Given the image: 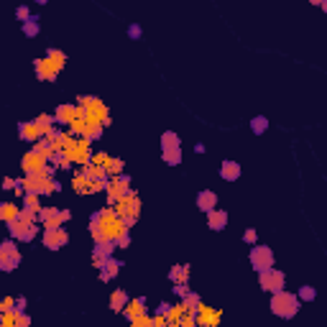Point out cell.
Returning a JSON list of instances; mask_svg holds the SVG:
<instances>
[{"mask_svg":"<svg viewBox=\"0 0 327 327\" xmlns=\"http://www.w3.org/2000/svg\"><path fill=\"white\" fill-rule=\"evenodd\" d=\"M49 164V159L41 154L38 148H31V151H26L23 154V159H20V166H23V171L26 174H33V171H41L43 166Z\"/></svg>","mask_w":327,"mask_h":327,"instance_id":"obj_8","label":"cell"},{"mask_svg":"<svg viewBox=\"0 0 327 327\" xmlns=\"http://www.w3.org/2000/svg\"><path fill=\"white\" fill-rule=\"evenodd\" d=\"M174 292H177L179 297H184V294H187L189 289H187V284H177V287H174Z\"/></svg>","mask_w":327,"mask_h":327,"instance_id":"obj_39","label":"cell"},{"mask_svg":"<svg viewBox=\"0 0 327 327\" xmlns=\"http://www.w3.org/2000/svg\"><path fill=\"white\" fill-rule=\"evenodd\" d=\"M102 136V125L100 123H84V128H82V138H87V141H97Z\"/></svg>","mask_w":327,"mask_h":327,"instance_id":"obj_22","label":"cell"},{"mask_svg":"<svg viewBox=\"0 0 327 327\" xmlns=\"http://www.w3.org/2000/svg\"><path fill=\"white\" fill-rule=\"evenodd\" d=\"M248 261H251V266L256 269V271H264V269H271L274 266V251L269 248V246H256L253 243V248H251V253H248Z\"/></svg>","mask_w":327,"mask_h":327,"instance_id":"obj_6","label":"cell"},{"mask_svg":"<svg viewBox=\"0 0 327 327\" xmlns=\"http://www.w3.org/2000/svg\"><path fill=\"white\" fill-rule=\"evenodd\" d=\"M138 210H141V200H138L136 192H125L115 202V215L118 217H138Z\"/></svg>","mask_w":327,"mask_h":327,"instance_id":"obj_7","label":"cell"},{"mask_svg":"<svg viewBox=\"0 0 327 327\" xmlns=\"http://www.w3.org/2000/svg\"><path fill=\"white\" fill-rule=\"evenodd\" d=\"M36 220H38V225H43V228H59V225L64 223L59 207H41V210L36 212Z\"/></svg>","mask_w":327,"mask_h":327,"instance_id":"obj_9","label":"cell"},{"mask_svg":"<svg viewBox=\"0 0 327 327\" xmlns=\"http://www.w3.org/2000/svg\"><path fill=\"white\" fill-rule=\"evenodd\" d=\"M18 136L23 138V141H28V143H36V141L41 138V130H38V125H36V123H20Z\"/></svg>","mask_w":327,"mask_h":327,"instance_id":"obj_17","label":"cell"},{"mask_svg":"<svg viewBox=\"0 0 327 327\" xmlns=\"http://www.w3.org/2000/svg\"><path fill=\"white\" fill-rule=\"evenodd\" d=\"M169 279L174 281V284H187V279H189V266H174L169 271Z\"/></svg>","mask_w":327,"mask_h":327,"instance_id":"obj_24","label":"cell"},{"mask_svg":"<svg viewBox=\"0 0 327 327\" xmlns=\"http://www.w3.org/2000/svg\"><path fill=\"white\" fill-rule=\"evenodd\" d=\"M77 115H84V113H82V107H74V105H59V107H56V113H54V120H56V123H67V125H69Z\"/></svg>","mask_w":327,"mask_h":327,"instance_id":"obj_12","label":"cell"},{"mask_svg":"<svg viewBox=\"0 0 327 327\" xmlns=\"http://www.w3.org/2000/svg\"><path fill=\"white\" fill-rule=\"evenodd\" d=\"M161 159H164V164H169V166L182 164V148H161Z\"/></svg>","mask_w":327,"mask_h":327,"instance_id":"obj_23","label":"cell"},{"mask_svg":"<svg viewBox=\"0 0 327 327\" xmlns=\"http://www.w3.org/2000/svg\"><path fill=\"white\" fill-rule=\"evenodd\" d=\"M123 171V159H110L105 164V174H110V177H118Z\"/></svg>","mask_w":327,"mask_h":327,"instance_id":"obj_30","label":"cell"},{"mask_svg":"<svg viewBox=\"0 0 327 327\" xmlns=\"http://www.w3.org/2000/svg\"><path fill=\"white\" fill-rule=\"evenodd\" d=\"M128 184H130V179H128V177H120V174H118V177H115L113 182H107V187H105V189H107V200H110V205H115V202L123 197L125 192H130V189H128Z\"/></svg>","mask_w":327,"mask_h":327,"instance_id":"obj_10","label":"cell"},{"mask_svg":"<svg viewBox=\"0 0 327 327\" xmlns=\"http://www.w3.org/2000/svg\"><path fill=\"white\" fill-rule=\"evenodd\" d=\"M266 128H269V120H266V115H256V118L251 120V130H253L256 136L266 133Z\"/></svg>","mask_w":327,"mask_h":327,"instance_id":"obj_28","label":"cell"},{"mask_svg":"<svg viewBox=\"0 0 327 327\" xmlns=\"http://www.w3.org/2000/svg\"><path fill=\"white\" fill-rule=\"evenodd\" d=\"M20 264V251L15 246V238L13 241H3L0 243V271H15Z\"/></svg>","mask_w":327,"mask_h":327,"instance_id":"obj_3","label":"cell"},{"mask_svg":"<svg viewBox=\"0 0 327 327\" xmlns=\"http://www.w3.org/2000/svg\"><path fill=\"white\" fill-rule=\"evenodd\" d=\"M3 189H15V179H10V177H5L3 179V184H0Z\"/></svg>","mask_w":327,"mask_h":327,"instance_id":"obj_38","label":"cell"},{"mask_svg":"<svg viewBox=\"0 0 327 327\" xmlns=\"http://www.w3.org/2000/svg\"><path fill=\"white\" fill-rule=\"evenodd\" d=\"M36 3H38V5H46V3H49V0H36Z\"/></svg>","mask_w":327,"mask_h":327,"instance_id":"obj_43","label":"cell"},{"mask_svg":"<svg viewBox=\"0 0 327 327\" xmlns=\"http://www.w3.org/2000/svg\"><path fill=\"white\" fill-rule=\"evenodd\" d=\"M146 310V299L141 297V299H133V302H130L128 299V304H125V315H128V320L130 317H136V315H141Z\"/></svg>","mask_w":327,"mask_h":327,"instance_id":"obj_26","label":"cell"},{"mask_svg":"<svg viewBox=\"0 0 327 327\" xmlns=\"http://www.w3.org/2000/svg\"><path fill=\"white\" fill-rule=\"evenodd\" d=\"M128 36H130V38H141V36H143V31H141V26H138V23H133V26H128Z\"/></svg>","mask_w":327,"mask_h":327,"instance_id":"obj_37","label":"cell"},{"mask_svg":"<svg viewBox=\"0 0 327 327\" xmlns=\"http://www.w3.org/2000/svg\"><path fill=\"white\" fill-rule=\"evenodd\" d=\"M15 15H18V20H28V18H31V10H28L26 5H18V8H15Z\"/></svg>","mask_w":327,"mask_h":327,"instance_id":"obj_36","label":"cell"},{"mask_svg":"<svg viewBox=\"0 0 327 327\" xmlns=\"http://www.w3.org/2000/svg\"><path fill=\"white\" fill-rule=\"evenodd\" d=\"M125 304H128V294H125L123 289H115V292L110 294V310H113V312H123Z\"/></svg>","mask_w":327,"mask_h":327,"instance_id":"obj_20","label":"cell"},{"mask_svg":"<svg viewBox=\"0 0 327 327\" xmlns=\"http://www.w3.org/2000/svg\"><path fill=\"white\" fill-rule=\"evenodd\" d=\"M15 325H31V320H28L26 315H20V312H18V320H15Z\"/></svg>","mask_w":327,"mask_h":327,"instance_id":"obj_40","label":"cell"},{"mask_svg":"<svg viewBox=\"0 0 327 327\" xmlns=\"http://www.w3.org/2000/svg\"><path fill=\"white\" fill-rule=\"evenodd\" d=\"M56 74H59V67H56V64H51L46 56H43V59H36V77H38V79L54 82Z\"/></svg>","mask_w":327,"mask_h":327,"instance_id":"obj_11","label":"cell"},{"mask_svg":"<svg viewBox=\"0 0 327 327\" xmlns=\"http://www.w3.org/2000/svg\"><path fill=\"white\" fill-rule=\"evenodd\" d=\"M67 243H69V233L64 230L61 225H59V228H43L41 246H46L49 251H61Z\"/></svg>","mask_w":327,"mask_h":327,"instance_id":"obj_5","label":"cell"},{"mask_svg":"<svg viewBox=\"0 0 327 327\" xmlns=\"http://www.w3.org/2000/svg\"><path fill=\"white\" fill-rule=\"evenodd\" d=\"M297 297H299V302H312L317 297V292H315V287H302Z\"/></svg>","mask_w":327,"mask_h":327,"instance_id":"obj_32","label":"cell"},{"mask_svg":"<svg viewBox=\"0 0 327 327\" xmlns=\"http://www.w3.org/2000/svg\"><path fill=\"white\" fill-rule=\"evenodd\" d=\"M258 284H261V289L264 292H269V294H274V292H279V289H284V284H287V279H284V274H281L279 269H264V271H258Z\"/></svg>","mask_w":327,"mask_h":327,"instance_id":"obj_4","label":"cell"},{"mask_svg":"<svg viewBox=\"0 0 327 327\" xmlns=\"http://www.w3.org/2000/svg\"><path fill=\"white\" fill-rule=\"evenodd\" d=\"M18 212H20L18 205H13V202H0V220H3V223H10Z\"/></svg>","mask_w":327,"mask_h":327,"instance_id":"obj_25","label":"cell"},{"mask_svg":"<svg viewBox=\"0 0 327 327\" xmlns=\"http://www.w3.org/2000/svg\"><path fill=\"white\" fill-rule=\"evenodd\" d=\"M243 241H246V243H248V246H253V243H256V241H258V233H256V230H253V228H248V230H246V233H243Z\"/></svg>","mask_w":327,"mask_h":327,"instance_id":"obj_35","label":"cell"},{"mask_svg":"<svg viewBox=\"0 0 327 327\" xmlns=\"http://www.w3.org/2000/svg\"><path fill=\"white\" fill-rule=\"evenodd\" d=\"M38 220H36V215L26 212V210H20L13 220L8 223V230H10V238H15V241H23V243H31L36 233H38Z\"/></svg>","mask_w":327,"mask_h":327,"instance_id":"obj_1","label":"cell"},{"mask_svg":"<svg viewBox=\"0 0 327 327\" xmlns=\"http://www.w3.org/2000/svg\"><path fill=\"white\" fill-rule=\"evenodd\" d=\"M215 205H217V194H215L212 189H202V192L197 194V210L210 212V210H215Z\"/></svg>","mask_w":327,"mask_h":327,"instance_id":"obj_16","label":"cell"},{"mask_svg":"<svg viewBox=\"0 0 327 327\" xmlns=\"http://www.w3.org/2000/svg\"><path fill=\"white\" fill-rule=\"evenodd\" d=\"M23 33H26L28 38H33V36L38 33V18H36V15H31L28 20H23Z\"/></svg>","mask_w":327,"mask_h":327,"instance_id":"obj_29","label":"cell"},{"mask_svg":"<svg viewBox=\"0 0 327 327\" xmlns=\"http://www.w3.org/2000/svg\"><path fill=\"white\" fill-rule=\"evenodd\" d=\"M220 177L225 179V182H238L241 179V164L238 161H223V166H220Z\"/></svg>","mask_w":327,"mask_h":327,"instance_id":"obj_15","label":"cell"},{"mask_svg":"<svg viewBox=\"0 0 327 327\" xmlns=\"http://www.w3.org/2000/svg\"><path fill=\"white\" fill-rule=\"evenodd\" d=\"M69 217H72V212H69V210H61V220H64V223H67Z\"/></svg>","mask_w":327,"mask_h":327,"instance_id":"obj_41","label":"cell"},{"mask_svg":"<svg viewBox=\"0 0 327 327\" xmlns=\"http://www.w3.org/2000/svg\"><path fill=\"white\" fill-rule=\"evenodd\" d=\"M33 123L38 125V130H41V136H49V133H54V125H56V120H54V115H38V118H36Z\"/></svg>","mask_w":327,"mask_h":327,"instance_id":"obj_21","label":"cell"},{"mask_svg":"<svg viewBox=\"0 0 327 327\" xmlns=\"http://www.w3.org/2000/svg\"><path fill=\"white\" fill-rule=\"evenodd\" d=\"M120 266H123V264H118V261L110 258V256L102 258V264H100V279H102V281H110V279L120 271Z\"/></svg>","mask_w":327,"mask_h":327,"instance_id":"obj_14","label":"cell"},{"mask_svg":"<svg viewBox=\"0 0 327 327\" xmlns=\"http://www.w3.org/2000/svg\"><path fill=\"white\" fill-rule=\"evenodd\" d=\"M72 184H74V192H79V194H95V192H92V179H90V177H84L82 171L74 177Z\"/></svg>","mask_w":327,"mask_h":327,"instance_id":"obj_18","label":"cell"},{"mask_svg":"<svg viewBox=\"0 0 327 327\" xmlns=\"http://www.w3.org/2000/svg\"><path fill=\"white\" fill-rule=\"evenodd\" d=\"M182 138L174 133V130H164L161 133V148H179Z\"/></svg>","mask_w":327,"mask_h":327,"instance_id":"obj_27","label":"cell"},{"mask_svg":"<svg viewBox=\"0 0 327 327\" xmlns=\"http://www.w3.org/2000/svg\"><path fill=\"white\" fill-rule=\"evenodd\" d=\"M90 161H92L95 166H100V169H105V164H107V161H110V156H107V154H92V156H90Z\"/></svg>","mask_w":327,"mask_h":327,"instance_id":"obj_33","label":"cell"},{"mask_svg":"<svg viewBox=\"0 0 327 327\" xmlns=\"http://www.w3.org/2000/svg\"><path fill=\"white\" fill-rule=\"evenodd\" d=\"M310 3H315V5H322V3H327V0H310Z\"/></svg>","mask_w":327,"mask_h":327,"instance_id":"obj_42","label":"cell"},{"mask_svg":"<svg viewBox=\"0 0 327 327\" xmlns=\"http://www.w3.org/2000/svg\"><path fill=\"white\" fill-rule=\"evenodd\" d=\"M269 307H271V312H274L276 317L292 320V317H297L302 302H299L297 294H292V292H287V289H279V292L271 294V304H269Z\"/></svg>","mask_w":327,"mask_h":327,"instance_id":"obj_2","label":"cell"},{"mask_svg":"<svg viewBox=\"0 0 327 327\" xmlns=\"http://www.w3.org/2000/svg\"><path fill=\"white\" fill-rule=\"evenodd\" d=\"M20 210H26L31 215H36L41 210V194H33V192H26V197H23V207Z\"/></svg>","mask_w":327,"mask_h":327,"instance_id":"obj_19","label":"cell"},{"mask_svg":"<svg viewBox=\"0 0 327 327\" xmlns=\"http://www.w3.org/2000/svg\"><path fill=\"white\" fill-rule=\"evenodd\" d=\"M115 246H118V248H128V246H130V235H128V230H123V233L115 238Z\"/></svg>","mask_w":327,"mask_h":327,"instance_id":"obj_34","label":"cell"},{"mask_svg":"<svg viewBox=\"0 0 327 327\" xmlns=\"http://www.w3.org/2000/svg\"><path fill=\"white\" fill-rule=\"evenodd\" d=\"M207 225H210V230H225V225H228V212L225 210H210L207 212Z\"/></svg>","mask_w":327,"mask_h":327,"instance_id":"obj_13","label":"cell"},{"mask_svg":"<svg viewBox=\"0 0 327 327\" xmlns=\"http://www.w3.org/2000/svg\"><path fill=\"white\" fill-rule=\"evenodd\" d=\"M46 59H49L51 64H56L59 69L64 67V61H67V56H64L61 51H56V49H49V51H46Z\"/></svg>","mask_w":327,"mask_h":327,"instance_id":"obj_31","label":"cell"}]
</instances>
